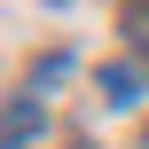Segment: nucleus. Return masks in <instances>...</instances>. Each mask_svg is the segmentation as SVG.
I'll list each match as a JSON object with an SVG mask.
<instances>
[{"mask_svg":"<svg viewBox=\"0 0 149 149\" xmlns=\"http://www.w3.org/2000/svg\"><path fill=\"white\" fill-rule=\"evenodd\" d=\"M134 31H141V39H149V16H134Z\"/></svg>","mask_w":149,"mask_h":149,"instance_id":"3","label":"nucleus"},{"mask_svg":"<svg viewBox=\"0 0 149 149\" xmlns=\"http://www.w3.org/2000/svg\"><path fill=\"white\" fill-rule=\"evenodd\" d=\"M102 94H110V102H134V71H126V63H118V71H102Z\"/></svg>","mask_w":149,"mask_h":149,"instance_id":"2","label":"nucleus"},{"mask_svg":"<svg viewBox=\"0 0 149 149\" xmlns=\"http://www.w3.org/2000/svg\"><path fill=\"white\" fill-rule=\"evenodd\" d=\"M55 8H63V0H55Z\"/></svg>","mask_w":149,"mask_h":149,"instance_id":"4","label":"nucleus"},{"mask_svg":"<svg viewBox=\"0 0 149 149\" xmlns=\"http://www.w3.org/2000/svg\"><path fill=\"white\" fill-rule=\"evenodd\" d=\"M31 126H39V110H31V94H16V102H8V149L31 141Z\"/></svg>","mask_w":149,"mask_h":149,"instance_id":"1","label":"nucleus"}]
</instances>
